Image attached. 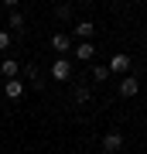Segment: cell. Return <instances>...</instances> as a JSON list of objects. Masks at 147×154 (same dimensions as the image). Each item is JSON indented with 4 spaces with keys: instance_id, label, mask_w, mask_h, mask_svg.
Here are the masks:
<instances>
[{
    "instance_id": "cell-1",
    "label": "cell",
    "mask_w": 147,
    "mask_h": 154,
    "mask_svg": "<svg viewBox=\"0 0 147 154\" xmlns=\"http://www.w3.org/2000/svg\"><path fill=\"white\" fill-rule=\"evenodd\" d=\"M120 147H123V134H116V130H109L106 137H103V151H106V154H116V151H120Z\"/></svg>"
},
{
    "instance_id": "cell-2",
    "label": "cell",
    "mask_w": 147,
    "mask_h": 154,
    "mask_svg": "<svg viewBox=\"0 0 147 154\" xmlns=\"http://www.w3.org/2000/svg\"><path fill=\"white\" fill-rule=\"evenodd\" d=\"M72 75V65L65 58H55V65H51V79H58V82H65V79Z\"/></svg>"
},
{
    "instance_id": "cell-3",
    "label": "cell",
    "mask_w": 147,
    "mask_h": 154,
    "mask_svg": "<svg viewBox=\"0 0 147 154\" xmlns=\"http://www.w3.org/2000/svg\"><path fill=\"white\" fill-rule=\"evenodd\" d=\"M93 31H96L93 21H75V28H72V34H75L79 41H89V38H93Z\"/></svg>"
},
{
    "instance_id": "cell-4",
    "label": "cell",
    "mask_w": 147,
    "mask_h": 154,
    "mask_svg": "<svg viewBox=\"0 0 147 154\" xmlns=\"http://www.w3.org/2000/svg\"><path fill=\"white\" fill-rule=\"evenodd\" d=\"M17 72H21V65H17L14 58H4V62H0V75H4L7 82H11V79H17Z\"/></svg>"
},
{
    "instance_id": "cell-5",
    "label": "cell",
    "mask_w": 147,
    "mask_h": 154,
    "mask_svg": "<svg viewBox=\"0 0 147 154\" xmlns=\"http://www.w3.org/2000/svg\"><path fill=\"white\" fill-rule=\"evenodd\" d=\"M75 58H79V62H93V58H96V48H93V41H79V48H75Z\"/></svg>"
},
{
    "instance_id": "cell-6",
    "label": "cell",
    "mask_w": 147,
    "mask_h": 154,
    "mask_svg": "<svg viewBox=\"0 0 147 154\" xmlns=\"http://www.w3.org/2000/svg\"><path fill=\"white\" fill-rule=\"evenodd\" d=\"M137 89H140V82H137L133 75L120 79V96H127V99H130V96H137Z\"/></svg>"
},
{
    "instance_id": "cell-7",
    "label": "cell",
    "mask_w": 147,
    "mask_h": 154,
    "mask_svg": "<svg viewBox=\"0 0 147 154\" xmlns=\"http://www.w3.org/2000/svg\"><path fill=\"white\" fill-rule=\"evenodd\" d=\"M51 48L58 51V55H65V51L72 48V38L69 34H51Z\"/></svg>"
},
{
    "instance_id": "cell-8",
    "label": "cell",
    "mask_w": 147,
    "mask_h": 154,
    "mask_svg": "<svg viewBox=\"0 0 147 154\" xmlns=\"http://www.w3.org/2000/svg\"><path fill=\"white\" fill-rule=\"evenodd\" d=\"M106 69H109V72H127V69H130V55H113Z\"/></svg>"
},
{
    "instance_id": "cell-9",
    "label": "cell",
    "mask_w": 147,
    "mask_h": 154,
    "mask_svg": "<svg viewBox=\"0 0 147 154\" xmlns=\"http://www.w3.org/2000/svg\"><path fill=\"white\" fill-rule=\"evenodd\" d=\"M24 75L31 79V86H34V89H41V86H44V82H41V72H38V65H34V62H27V65H24Z\"/></svg>"
},
{
    "instance_id": "cell-10",
    "label": "cell",
    "mask_w": 147,
    "mask_h": 154,
    "mask_svg": "<svg viewBox=\"0 0 147 154\" xmlns=\"http://www.w3.org/2000/svg\"><path fill=\"white\" fill-rule=\"evenodd\" d=\"M4 93L11 96V99H17V96L24 93V82H17V79H11V82H4Z\"/></svg>"
},
{
    "instance_id": "cell-11",
    "label": "cell",
    "mask_w": 147,
    "mask_h": 154,
    "mask_svg": "<svg viewBox=\"0 0 147 154\" xmlns=\"http://www.w3.org/2000/svg\"><path fill=\"white\" fill-rule=\"evenodd\" d=\"M11 28H14V31H24V14L11 11Z\"/></svg>"
},
{
    "instance_id": "cell-12",
    "label": "cell",
    "mask_w": 147,
    "mask_h": 154,
    "mask_svg": "<svg viewBox=\"0 0 147 154\" xmlns=\"http://www.w3.org/2000/svg\"><path fill=\"white\" fill-rule=\"evenodd\" d=\"M93 79H96V82H106V79H109V69L106 65H96L93 69Z\"/></svg>"
},
{
    "instance_id": "cell-13",
    "label": "cell",
    "mask_w": 147,
    "mask_h": 154,
    "mask_svg": "<svg viewBox=\"0 0 147 154\" xmlns=\"http://www.w3.org/2000/svg\"><path fill=\"white\" fill-rule=\"evenodd\" d=\"M89 96H93L89 86H75V99H79V103H89Z\"/></svg>"
},
{
    "instance_id": "cell-14",
    "label": "cell",
    "mask_w": 147,
    "mask_h": 154,
    "mask_svg": "<svg viewBox=\"0 0 147 154\" xmlns=\"http://www.w3.org/2000/svg\"><path fill=\"white\" fill-rule=\"evenodd\" d=\"M7 48H11V34L0 31V51H7Z\"/></svg>"
},
{
    "instance_id": "cell-15",
    "label": "cell",
    "mask_w": 147,
    "mask_h": 154,
    "mask_svg": "<svg viewBox=\"0 0 147 154\" xmlns=\"http://www.w3.org/2000/svg\"><path fill=\"white\" fill-rule=\"evenodd\" d=\"M55 17H62V21H69V17H72V7H58V11H55Z\"/></svg>"
},
{
    "instance_id": "cell-16",
    "label": "cell",
    "mask_w": 147,
    "mask_h": 154,
    "mask_svg": "<svg viewBox=\"0 0 147 154\" xmlns=\"http://www.w3.org/2000/svg\"><path fill=\"white\" fill-rule=\"evenodd\" d=\"M0 151H4V147H0Z\"/></svg>"
}]
</instances>
